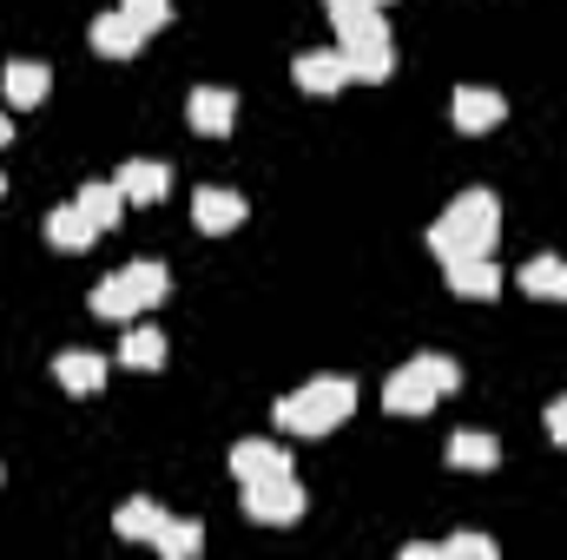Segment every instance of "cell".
I'll list each match as a JSON object with an SVG mask.
<instances>
[{"instance_id":"6da1fadb","label":"cell","mask_w":567,"mask_h":560,"mask_svg":"<svg viewBox=\"0 0 567 560\" xmlns=\"http://www.w3.org/2000/svg\"><path fill=\"white\" fill-rule=\"evenodd\" d=\"M495 231H502L495 191H462V198L429 225V251H435L442 265H455V258H495Z\"/></svg>"},{"instance_id":"7a4b0ae2","label":"cell","mask_w":567,"mask_h":560,"mask_svg":"<svg viewBox=\"0 0 567 560\" xmlns=\"http://www.w3.org/2000/svg\"><path fill=\"white\" fill-rule=\"evenodd\" d=\"M350 409H357V383L350 376H317V383H303V390L284 396L278 422L290 435H323V428H337Z\"/></svg>"},{"instance_id":"3957f363","label":"cell","mask_w":567,"mask_h":560,"mask_svg":"<svg viewBox=\"0 0 567 560\" xmlns=\"http://www.w3.org/2000/svg\"><path fill=\"white\" fill-rule=\"evenodd\" d=\"M455 383H462V370H455L449 356L423 350L416 363H403V370L390 376V409H396V416H429V409H435Z\"/></svg>"},{"instance_id":"277c9868","label":"cell","mask_w":567,"mask_h":560,"mask_svg":"<svg viewBox=\"0 0 567 560\" xmlns=\"http://www.w3.org/2000/svg\"><path fill=\"white\" fill-rule=\"evenodd\" d=\"M343 33V60H350V80H390L396 73V46H390V33H383V13H370V20H357V27H337Z\"/></svg>"},{"instance_id":"5b68a950","label":"cell","mask_w":567,"mask_h":560,"mask_svg":"<svg viewBox=\"0 0 567 560\" xmlns=\"http://www.w3.org/2000/svg\"><path fill=\"white\" fill-rule=\"evenodd\" d=\"M245 515L251 521H297L303 515V488L290 475H265V481H245Z\"/></svg>"},{"instance_id":"8992f818","label":"cell","mask_w":567,"mask_h":560,"mask_svg":"<svg viewBox=\"0 0 567 560\" xmlns=\"http://www.w3.org/2000/svg\"><path fill=\"white\" fill-rule=\"evenodd\" d=\"M508 120V100L495 93V86H462L455 93V126L462 133H488V126H502Z\"/></svg>"},{"instance_id":"52a82bcc","label":"cell","mask_w":567,"mask_h":560,"mask_svg":"<svg viewBox=\"0 0 567 560\" xmlns=\"http://www.w3.org/2000/svg\"><path fill=\"white\" fill-rule=\"evenodd\" d=\"M297 86L303 93H337V86H350V60L330 46V53H297Z\"/></svg>"},{"instance_id":"ba28073f","label":"cell","mask_w":567,"mask_h":560,"mask_svg":"<svg viewBox=\"0 0 567 560\" xmlns=\"http://www.w3.org/2000/svg\"><path fill=\"white\" fill-rule=\"evenodd\" d=\"M192 218H198V231H231V225H245V198L225 185H205L192 198Z\"/></svg>"},{"instance_id":"9c48e42d","label":"cell","mask_w":567,"mask_h":560,"mask_svg":"<svg viewBox=\"0 0 567 560\" xmlns=\"http://www.w3.org/2000/svg\"><path fill=\"white\" fill-rule=\"evenodd\" d=\"M231 475L238 481H265V475H290V455L278 442H238L231 448Z\"/></svg>"},{"instance_id":"30bf717a","label":"cell","mask_w":567,"mask_h":560,"mask_svg":"<svg viewBox=\"0 0 567 560\" xmlns=\"http://www.w3.org/2000/svg\"><path fill=\"white\" fill-rule=\"evenodd\" d=\"M185 113H192V126H198V133H231V120H238V100H231V86H198Z\"/></svg>"},{"instance_id":"8fae6325","label":"cell","mask_w":567,"mask_h":560,"mask_svg":"<svg viewBox=\"0 0 567 560\" xmlns=\"http://www.w3.org/2000/svg\"><path fill=\"white\" fill-rule=\"evenodd\" d=\"M93 231H100V225L80 211V198H73V205H60V211H47V245H53V251H86V245H93Z\"/></svg>"},{"instance_id":"7c38bea8","label":"cell","mask_w":567,"mask_h":560,"mask_svg":"<svg viewBox=\"0 0 567 560\" xmlns=\"http://www.w3.org/2000/svg\"><path fill=\"white\" fill-rule=\"evenodd\" d=\"M0 86H7V100H13V106H40V100H47V86H53V73H47L40 60H7Z\"/></svg>"},{"instance_id":"4fadbf2b","label":"cell","mask_w":567,"mask_h":560,"mask_svg":"<svg viewBox=\"0 0 567 560\" xmlns=\"http://www.w3.org/2000/svg\"><path fill=\"white\" fill-rule=\"evenodd\" d=\"M53 376H60L66 390H80V396H93V390L106 383V363H100L93 350H60V356H53Z\"/></svg>"},{"instance_id":"5bb4252c","label":"cell","mask_w":567,"mask_h":560,"mask_svg":"<svg viewBox=\"0 0 567 560\" xmlns=\"http://www.w3.org/2000/svg\"><path fill=\"white\" fill-rule=\"evenodd\" d=\"M93 46H100L106 60H126V53L145 46V33L126 20V13H100V20H93Z\"/></svg>"},{"instance_id":"9a60e30c","label":"cell","mask_w":567,"mask_h":560,"mask_svg":"<svg viewBox=\"0 0 567 560\" xmlns=\"http://www.w3.org/2000/svg\"><path fill=\"white\" fill-rule=\"evenodd\" d=\"M442 271L455 283V297H495V290H502L495 258H455V265H442Z\"/></svg>"},{"instance_id":"2e32d148","label":"cell","mask_w":567,"mask_h":560,"mask_svg":"<svg viewBox=\"0 0 567 560\" xmlns=\"http://www.w3.org/2000/svg\"><path fill=\"white\" fill-rule=\"evenodd\" d=\"M93 310H100V317H113V323H126L133 310H145V303H140V290H133V278H126V271H113V278H100V290H93Z\"/></svg>"},{"instance_id":"e0dca14e","label":"cell","mask_w":567,"mask_h":560,"mask_svg":"<svg viewBox=\"0 0 567 560\" xmlns=\"http://www.w3.org/2000/svg\"><path fill=\"white\" fill-rule=\"evenodd\" d=\"M120 191H126L133 205H158V198H165V165H152V158L120 165Z\"/></svg>"},{"instance_id":"ac0fdd59","label":"cell","mask_w":567,"mask_h":560,"mask_svg":"<svg viewBox=\"0 0 567 560\" xmlns=\"http://www.w3.org/2000/svg\"><path fill=\"white\" fill-rule=\"evenodd\" d=\"M522 290L542 297V303H561L567 297V265L561 258H535V265H522Z\"/></svg>"},{"instance_id":"d6986e66","label":"cell","mask_w":567,"mask_h":560,"mask_svg":"<svg viewBox=\"0 0 567 560\" xmlns=\"http://www.w3.org/2000/svg\"><path fill=\"white\" fill-rule=\"evenodd\" d=\"M113 528L126 535V541H158V528H165V515H158V501H145V495H133L120 515H113Z\"/></svg>"},{"instance_id":"ffe728a7","label":"cell","mask_w":567,"mask_h":560,"mask_svg":"<svg viewBox=\"0 0 567 560\" xmlns=\"http://www.w3.org/2000/svg\"><path fill=\"white\" fill-rule=\"evenodd\" d=\"M449 462H455V468H495V462H502V448H495V435L462 428V435L449 442Z\"/></svg>"},{"instance_id":"44dd1931","label":"cell","mask_w":567,"mask_h":560,"mask_svg":"<svg viewBox=\"0 0 567 560\" xmlns=\"http://www.w3.org/2000/svg\"><path fill=\"white\" fill-rule=\"evenodd\" d=\"M80 211H86V218L106 231V225H120V211H126V191H120V185H86V191H80Z\"/></svg>"},{"instance_id":"7402d4cb","label":"cell","mask_w":567,"mask_h":560,"mask_svg":"<svg viewBox=\"0 0 567 560\" xmlns=\"http://www.w3.org/2000/svg\"><path fill=\"white\" fill-rule=\"evenodd\" d=\"M120 356H126L133 370H158V363H165V336H158V330H126Z\"/></svg>"},{"instance_id":"603a6c76","label":"cell","mask_w":567,"mask_h":560,"mask_svg":"<svg viewBox=\"0 0 567 560\" xmlns=\"http://www.w3.org/2000/svg\"><path fill=\"white\" fill-rule=\"evenodd\" d=\"M158 548L172 560H192L205 548V528H198V521H165V528H158Z\"/></svg>"},{"instance_id":"cb8c5ba5","label":"cell","mask_w":567,"mask_h":560,"mask_svg":"<svg viewBox=\"0 0 567 560\" xmlns=\"http://www.w3.org/2000/svg\"><path fill=\"white\" fill-rule=\"evenodd\" d=\"M126 278H133V290H140V303H158L165 297V265H126Z\"/></svg>"},{"instance_id":"d4e9b609","label":"cell","mask_w":567,"mask_h":560,"mask_svg":"<svg viewBox=\"0 0 567 560\" xmlns=\"http://www.w3.org/2000/svg\"><path fill=\"white\" fill-rule=\"evenodd\" d=\"M442 560H495V541L488 535H455V541H442Z\"/></svg>"},{"instance_id":"484cf974","label":"cell","mask_w":567,"mask_h":560,"mask_svg":"<svg viewBox=\"0 0 567 560\" xmlns=\"http://www.w3.org/2000/svg\"><path fill=\"white\" fill-rule=\"evenodd\" d=\"M120 13H126L140 33H152V27H165V13H172V7H165V0H126Z\"/></svg>"},{"instance_id":"4316f807","label":"cell","mask_w":567,"mask_h":560,"mask_svg":"<svg viewBox=\"0 0 567 560\" xmlns=\"http://www.w3.org/2000/svg\"><path fill=\"white\" fill-rule=\"evenodd\" d=\"M323 13H330L337 27H357V20H370V13H377V0H323Z\"/></svg>"},{"instance_id":"83f0119b","label":"cell","mask_w":567,"mask_h":560,"mask_svg":"<svg viewBox=\"0 0 567 560\" xmlns=\"http://www.w3.org/2000/svg\"><path fill=\"white\" fill-rule=\"evenodd\" d=\"M548 435L567 448V396H561V403H548Z\"/></svg>"},{"instance_id":"f1b7e54d","label":"cell","mask_w":567,"mask_h":560,"mask_svg":"<svg viewBox=\"0 0 567 560\" xmlns=\"http://www.w3.org/2000/svg\"><path fill=\"white\" fill-rule=\"evenodd\" d=\"M403 560H442V548H429V541H410V548H403Z\"/></svg>"},{"instance_id":"f546056e","label":"cell","mask_w":567,"mask_h":560,"mask_svg":"<svg viewBox=\"0 0 567 560\" xmlns=\"http://www.w3.org/2000/svg\"><path fill=\"white\" fill-rule=\"evenodd\" d=\"M7 139H13V126H7V120H0V145H7Z\"/></svg>"},{"instance_id":"4dcf8cb0","label":"cell","mask_w":567,"mask_h":560,"mask_svg":"<svg viewBox=\"0 0 567 560\" xmlns=\"http://www.w3.org/2000/svg\"><path fill=\"white\" fill-rule=\"evenodd\" d=\"M0 191H7V178H0Z\"/></svg>"},{"instance_id":"1f68e13d","label":"cell","mask_w":567,"mask_h":560,"mask_svg":"<svg viewBox=\"0 0 567 560\" xmlns=\"http://www.w3.org/2000/svg\"><path fill=\"white\" fill-rule=\"evenodd\" d=\"M377 7H383V0H377Z\"/></svg>"}]
</instances>
